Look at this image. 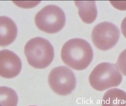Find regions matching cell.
I'll return each instance as SVG.
<instances>
[{
  "mask_svg": "<svg viewBox=\"0 0 126 106\" xmlns=\"http://www.w3.org/2000/svg\"><path fill=\"white\" fill-rule=\"evenodd\" d=\"M122 79V76L115 64L103 62L96 66L92 71L89 82L93 89L102 91L111 85L119 84Z\"/></svg>",
  "mask_w": 126,
  "mask_h": 106,
  "instance_id": "obj_4",
  "label": "cell"
},
{
  "mask_svg": "<svg viewBox=\"0 0 126 106\" xmlns=\"http://www.w3.org/2000/svg\"><path fill=\"white\" fill-rule=\"evenodd\" d=\"M121 29L123 35L126 38V17L123 20L121 23Z\"/></svg>",
  "mask_w": 126,
  "mask_h": 106,
  "instance_id": "obj_12",
  "label": "cell"
},
{
  "mask_svg": "<svg viewBox=\"0 0 126 106\" xmlns=\"http://www.w3.org/2000/svg\"><path fill=\"white\" fill-rule=\"evenodd\" d=\"M48 82L53 91L62 96L70 94L76 87V80L74 73L65 66L53 69L49 75Z\"/></svg>",
  "mask_w": 126,
  "mask_h": 106,
  "instance_id": "obj_5",
  "label": "cell"
},
{
  "mask_svg": "<svg viewBox=\"0 0 126 106\" xmlns=\"http://www.w3.org/2000/svg\"><path fill=\"white\" fill-rule=\"evenodd\" d=\"M120 30L110 22H102L93 30L92 38L94 45L100 50L107 51L114 47L120 38Z\"/></svg>",
  "mask_w": 126,
  "mask_h": 106,
  "instance_id": "obj_6",
  "label": "cell"
},
{
  "mask_svg": "<svg viewBox=\"0 0 126 106\" xmlns=\"http://www.w3.org/2000/svg\"><path fill=\"white\" fill-rule=\"evenodd\" d=\"M78 8L79 15L85 23H93L97 17V10L95 1H75Z\"/></svg>",
  "mask_w": 126,
  "mask_h": 106,
  "instance_id": "obj_9",
  "label": "cell"
},
{
  "mask_svg": "<svg viewBox=\"0 0 126 106\" xmlns=\"http://www.w3.org/2000/svg\"><path fill=\"white\" fill-rule=\"evenodd\" d=\"M17 95L9 87H0V106H17Z\"/></svg>",
  "mask_w": 126,
  "mask_h": 106,
  "instance_id": "obj_10",
  "label": "cell"
},
{
  "mask_svg": "<svg viewBox=\"0 0 126 106\" xmlns=\"http://www.w3.org/2000/svg\"><path fill=\"white\" fill-rule=\"evenodd\" d=\"M24 53L29 64L36 69H44L54 59V52L47 40L37 37L29 41L24 47Z\"/></svg>",
  "mask_w": 126,
  "mask_h": 106,
  "instance_id": "obj_2",
  "label": "cell"
},
{
  "mask_svg": "<svg viewBox=\"0 0 126 106\" xmlns=\"http://www.w3.org/2000/svg\"></svg>",
  "mask_w": 126,
  "mask_h": 106,
  "instance_id": "obj_13",
  "label": "cell"
},
{
  "mask_svg": "<svg viewBox=\"0 0 126 106\" xmlns=\"http://www.w3.org/2000/svg\"><path fill=\"white\" fill-rule=\"evenodd\" d=\"M117 64L124 75H126V49L120 54Z\"/></svg>",
  "mask_w": 126,
  "mask_h": 106,
  "instance_id": "obj_11",
  "label": "cell"
},
{
  "mask_svg": "<svg viewBox=\"0 0 126 106\" xmlns=\"http://www.w3.org/2000/svg\"><path fill=\"white\" fill-rule=\"evenodd\" d=\"M61 57L63 62L73 69L83 70L92 62L93 51L87 41L80 38H74L64 44Z\"/></svg>",
  "mask_w": 126,
  "mask_h": 106,
  "instance_id": "obj_1",
  "label": "cell"
},
{
  "mask_svg": "<svg viewBox=\"0 0 126 106\" xmlns=\"http://www.w3.org/2000/svg\"><path fill=\"white\" fill-rule=\"evenodd\" d=\"M66 16L63 10L58 6L48 5L37 13L35 23L40 30L48 34H54L63 29Z\"/></svg>",
  "mask_w": 126,
  "mask_h": 106,
  "instance_id": "obj_3",
  "label": "cell"
},
{
  "mask_svg": "<svg viewBox=\"0 0 126 106\" xmlns=\"http://www.w3.org/2000/svg\"><path fill=\"white\" fill-rule=\"evenodd\" d=\"M21 69V61L16 54L7 49L0 51V76L13 78L20 74Z\"/></svg>",
  "mask_w": 126,
  "mask_h": 106,
  "instance_id": "obj_7",
  "label": "cell"
},
{
  "mask_svg": "<svg viewBox=\"0 0 126 106\" xmlns=\"http://www.w3.org/2000/svg\"><path fill=\"white\" fill-rule=\"evenodd\" d=\"M17 28L11 18L0 16V46L5 47L12 43L16 38Z\"/></svg>",
  "mask_w": 126,
  "mask_h": 106,
  "instance_id": "obj_8",
  "label": "cell"
}]
</instances>
